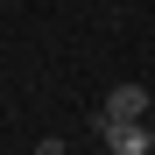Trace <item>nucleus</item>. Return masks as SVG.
<instances>
[{"instance_id": "obj_4", "label": "nucleus", "mask_w": 155, "mask_h": 155, "mask_svg": "<svg viewBox=\"0 0 155 155\" xmlns=\"http://www.w3.org/2000/svg\"><path fill=\"white\" fill-rule=\"evenodd\" d=\"M148 155H155V148H148Z\"/></svg>"}, {"instance_id": "obj_2", "label": "nucleus", "mask_w": 155, "mask_h": 155, "mask_svg": "<svg viewBox=\"0 0 155 155\" xmlns=\"http://www.w3.org/2000/svg\"><path fill=\"white\" fill-rule=\"evenodd\" d=\"M99 120H148V85H113V99L99 106Z\"/></svg>"}, {"instance_id": "obj_3", "label": "nucleus", "mask_w": 155, "mask_h": 155, "mask_svg": "<svg viewBox=\"0 0 155 155\" xmlns=\"http://www.w3.org/2000/svg\"><path fill=\"white\" fill-rule=\"evenodd\" d=\"M35 155H64V141H57V134H49V141H35Z\"/></svg>"}, {"instance_id": "obj_1", "label": "nucleus", "mask_w": 155, "mask_h": 155, "mask_svg": "<svg viewBox=\"0 0 155 155\" xmlns=\"http://www.w3.org/2000/svg\"><path fill=\"white\" fill-rule=\"evenodd\" d=\"M92 127L113 155H148L155 148V120H92Z\"/></svg>"}]
</instances>
